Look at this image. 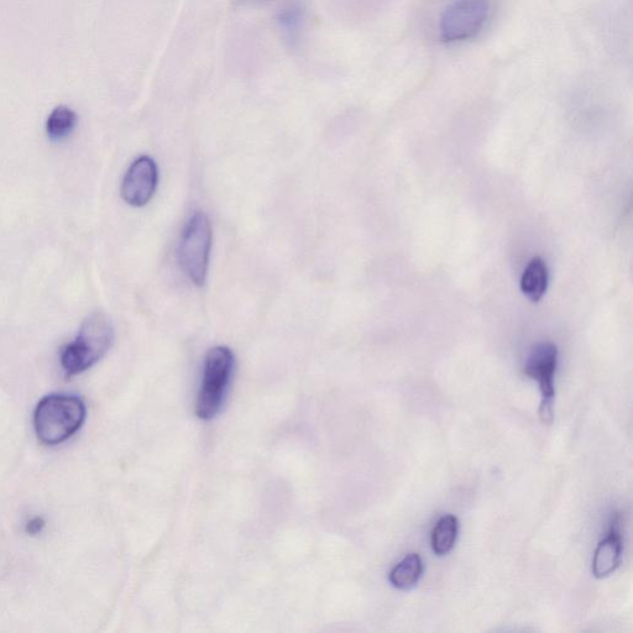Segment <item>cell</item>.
<instances>
[{"instance_id": "obj_11", "label": "cell", "mask_w": 633, "mask_h": 633, "mask_svg": "<svg viewBox=\"0 0 633 633\" xmlns=\"http://www.w3.org/2000/svg\"><path fill=\"white\" fill-rule=\"evenodd\" d=\"M459 522L457 517L444 515L433 527L431 544L433 552L439 557L447 556L457 543Z\"/></svg>"}, {"instance_id": "obj_8", "label": "cell", "mask_w": 633, "mask_h": 633, "mask_svg": "<svg viewBox=\"0 0 633 633\" xmlns=\"http://www.w3.org/2000/svg\"><path fill=\"white\" fill-rule=\"evenodd\" d=\"M622 558V538L617 521L612 523L608 536L601 540L595 549L593 574L595 578L609 577L619 568Z\"/></svg>"}, {"instance_id": "obj_14", "label": "cell", "mask_w": 633, "mask_h": 633, "mask_svg": "<svg viewBox=\"0 0 633 633\" xmlns=\"http://www.w3.org/2000/svg\"><path fill=\"white\" fill-rule=\"evenodd\" d=\"M46 522L43 517H34L28 523H26V533L30 536L39 535V533L43 532L45 528Z\"/></svg>"}, {"instance_id": "obj_7", "label": "cell", "mask_w": 633, "mask_h": 633, "mask_svg": "<svg viewBox=\"0 0 633 633\" xmlns=\"http://www.w3.org/2000/svg\"><path fill=\"white\" fill-rule=\"evenodd\" d=\"M159 171L150 156H140L130 165L122 183V197L129 206L144 207L158 186Z\"/></svg>"}, {"instance_id": "obj_2", "label": "cell", "mask_w": 633, "mask_h": 633, "mask_svg": "<svg viewBox=\"0 0 633 633\" xmlns=\"http://www.w3.org/2000/svg\"><path fill=\"white\" fill-rule=\"evenodd\" d=\"M114 326L102 312L92 313L83 321L77 337L61 353V366L67 376L85 373L97 364L114 343Z\"/></svg>"}, {"instance_id": "obj_13", "label": "cell", "mask_w": 633, "mask_h": 633, "mask_svg": "<svg viewBox=\"0 0 633 633\" xmlns=\"http://www.w3.org/2000/svg\"><path fill=\"white\" fill-rule=\"evenodd\" d=\"M301 14L296 9L287 10L281 15L280 23L287 33H295L298 25H300Z\"/></svg>"}, {"instance_id": "obj_12", "label": "cell", "mask_w": 633, "mask_h": 633, "mask_svg": "<svg viewBox=\"0 0 633 633\" xmlns=\"http://www.w3.org/2000/svg\"><path fill=\"white\" fill-rule=\"evenodd\" d=\"M77 113L72 108L57 106L46 120V134L51 140L60 141L70 136L77 125Z\"/></svg>"}, {"instance_id": "obj_3", "label": "cell", "mask_w": 633, "mask_h": 633, "mask_svg": "<svg viewBox=\"0 0 633 633\" xmlns=\"http://www.w3.org/2000/svg\"><path fill=\"white\" fill-rule=\"evenodd\" d=\"M234 364V354L228 347L219 345L207 353L196 402V413L201 420H213L221 412L232 380Z\"/></svg>"}, {"instance_id": "obj_1", "label": "cell", "mask_w": 633, "mask_h": 633, "mask_svg": "<svg viewBox=\"0 0 633 633\" xmlns=\"http://www.w3.org/2000/svg\"><path fill=\"white\" fill-rule=\"evenodd\" d=\"M87 417L85 402L67 394L45 396L35 408L36 436L46 446H57L81 430Z\"/></svg>"}, {"instance_id": "obj_6", "label": "cell", "mask_w": 633, "mask_h": 633, "mask_svg": "<svg viewBox=\"0 0 633 633\" xmlns=\"http://www.w3.org/2000/svg\"><path fill=\"white\" fill-rule=\"evenodd\" d=\"M558 365V348L551 342L533 345L525 364V374L536 380L541 391L540 417L544 425H551L554 417V378Z\"/></svg>"}, {"instance_id": "obj_10", "label": "cell", "mask_w": 633, "mask_h": 633, "mask_svg": "<svg viewBox=\"0 0 633 633\" xmlns=\"http://www.w3.org/2000/svg\"><path fill=\"white\" fill-rule=\"evenodd\" d=\"M422 574L423 562L420 554L410 553L391 570L389 579L392 587L410 590L420 582Z\"/></svg>"}, {"instance_id": "obj_4", "label": "cell", "mask_w": 633, "mask_h": 633, "mask_svg": "<svg viewBox=\"0 0 633 633\" xmlns=\"http://www.w3.org/2000/svg\"><path fill=\"white\" fill-rule=\"evenodd\" d=\"M211 249V222L206 214L197 212L183 229L179 245L182 270L197 286H203L206 282Z\"/></svg>"}, {"instance_id": "obj_5", "label": "cell", "mask_w": 633, "mask_h": 633, "mask_svg": "<svg viewBox=\"0 0 633 633\" xmlns=\"http://www.w3.org/2000/svg\"><path fill=\"white\" fill-rule=\"evenodd\" d=\"M489 0H455L439 20V35L444 43H462L474 38L489 19Z\"/></svg>"}, {"instance_id": "obj_9", "label": "cell", "mask_w": 633, "mask_h": 633, "mask_svg": "<svg viewBox=\"0 0 633 633\" xmlns=\"http://www.w3.org/2000/svg\"><path fill=\"white\" fill-rule=\"evenodd\" d=\"M548 284L549 271L546 261L541 258H533L521 276L522 294L533 303L540 302L542 297L546 295Z\"/></svg>"}]
</instances>
